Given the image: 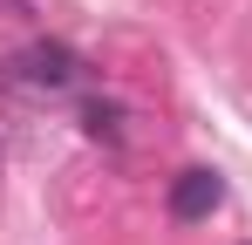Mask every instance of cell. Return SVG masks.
<instances>
[{"mask_svg":"<svg viewBox=\"0 0 252 245\" xmlns=\"http://www.w3.org/2000/svg\"><path fill=\"white\" fill-rule=\"evenodd\" d=\"M0 82L7 89H28V95H62V89L82 82V55L62 48V41H28V48H14L0 61Z\"/></svg>","mask_w":252,"mask_h":245,"instance_id":"cell-1","label":"cell"},{"mask_svg":"<svg viewBox=\"0 0 252 245\" xmlns=\"http://www.w3.org/2000/svg\"><path fill=\"white\" fill-rule=\"evenodd\" d=\"M218 204H225V177H211V170H184V177L170 184V218H177V225L211 218Z\"/></svg>","mask_w":252,"mask_h":245,"instance_id":"cell-2","label":"cell"},{"mask_svg":"<svg viewBox=\"0 0 252 245\" xmlns=\"http://www.w3.org/2000/svg\"><path fill=\"white\" fill-rule=\"evenodd\" d=\"M82 129L95 136V143H116V136H123V109H116V102H89V109H82Z\"/></svg>","mask_w":252,"mask_h":245,"instance_id":"cell-3","label":"cell"}]
</instances>
